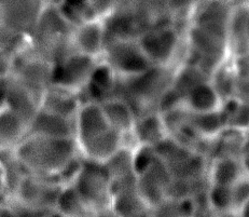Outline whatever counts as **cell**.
<instances>
[{"mask_svg": "<svg viewBox=\"0 0 249 217\" xmlns=\"http://www.w3.org/2000/svg\"><path fill=\"white\" fill-rule=\"evenodd\" d=\"M42 217H64V216H62L61 214L57 213L56 211H54V212H51V213H49V214H47V215L42 216Z\"/></svg>", "mask_w": 249, "mask_h": 217, "instance_id": "obj_40", "label": "cell"}, {"mask_svg": "<svg viewBox=\"0 0 249 217\" xmlns=\"http://www.w3.org/2000/svg\"><path fill=\"white\" fill-rule=\"evenodd\" d=\"M241 161L244 169H245V172L249 175V133L246 135L245 141H244L241 152Z\"/></svg>", "mask_w": 249, "mask_h": 217, "instance_id": "obj_34", "label": "cell"}, {"mask_svg": "<svg viewBox=\"0 0 249 217\" xmlns=\"http://www.w3.org/2000/svg\"><path fill=\"white\" fill-rule=\"evenodd\" d=\"M14 151L28 174L56 180L81 155L74 139L39 135H28Z\"/></svg>", "mask_w": 249, "mask_h": 217, "instance_id": "obj_2", "label": "cell"}, {"mask_svg": "<svg viewBox=\"0 0 249 217\" xmlns=\"http://www.w3.org/2000/svg\"><path fill=\"white\" fill-rule=\"evenodd\" d=\"M235 98L249 103V72L237 76Z\"/></svg>", "mask_w": 249, "mask_h": 217, "instance_id": "obj_31", "label": "cell"}, {"mask_svg": "<svg viewBox=\"0 0 249 217\" xmlns=\"http://www.w3.org/2000/svg\"><path fill=\"white\" fill-rule=\"evenodd\" d=\"M101 106L109 125L124 137L126 145L137 119L136 112L127 103L119 98H109L101 103Z\"/></svg>", "mask_w": 249, "mask_h": 217, "instance_id": "obj_16", "label": "cell"}, {"mask_svg": "<svg viewBox=\"0 0 249 217\" xmlns=\"http://www.w3.org/2000/svg\"><path fill=\"white\" fill-rule=\"evenodd\" d=\"M0 164L3 176V195L9 200L28 175V172L18 160L16 151H0Z\"/></svg>", "mask_w": 249, "mask_h": 217, "instance_id": "obj_21", "label": "cell"}, {"mask_svg": "<svg viewBox=\"0 0 249 217\" xmlns=\"http://www.w3.org/2000/svg\"><path fill=\"white\" fill-rule=\"evenodd\" d=\"M142 50L153 66L176 68L187 58L185 29L159 23L138 37Z\"/></svg>", "mask_w": 249, "mask_h": 217, "instance_id": "obj_3", "label": "cell"}, {"mask_svg": "<svg viewBox=\"0 0 249 217\" xmlns=\"http://www.w3.org/2000/svg\"><path fill=\"white\" fill-rule=\"evenodd\" d=\"M173 180L171 172L160 159H158L142 174L137 175L139 194L149 208H156L168 199Z\"/></svg>", "mask_w": 249, "mask_h": 217, "instance_id": "obj_9", "label": "cell"}, {"mask_svg": "<svg viewBox=\"0 0 249 217\" xmlns=\"http://www.w3.org/2000/svg\"><path fill=\"white\" fill-rule=\"evenodd\" d=\"M208 73L190 61L182 62L174 70L171 92L183 104L185 97L194 88L209 80Z\"/></svg>", "mask_w": 249, "mask_h": 217, "instance_id": "obj_17", "label": "cell"}, {"mask_svg": "<svg viewBox=\"0 0 249 217\" xmlns=\"http://www.w3.org/2000/svg\"><path fill=\"white\" fill-rule=\"evenodd\" d=\"M82 103L81 96L77 93L52 85L43 92L40 109L69 119H76Z\"/></svg>", "mask_w": 249, "mask_h": 217, "instance_id": "obj_13", "label": "cell"}, {"mask_svg": "<svg viewBox=\"0 0 249 217\" xmlns=\"http://www.w3.org/2000/svg\"><path fill=\"white\" fill-rule=\"evenodd\" d=\"M6 200H7L6 197L0 194V206H1V205L4 203V202H6Z\"/></svg>", "mask_w": 249, "mask_h": 217, "instance_id": "obj_42", "label": "cell"}, {"mask_svg": "<svg viewBox=\"0 0 249 217\" xmlns=\"http://www.w3.org/2000/svg\"><path fill=\"white\" fill-rule=\"evenodd\" d=\"M0 217H23L8 200L0 206Z\"/></svg>", "mask_w": 249, "mask_h": 217, "instance_id": "obj_33", "label": "cell"}, {"mask_svg": "<svg viewBox=\"0 0 249 217\" xmlns=\"http://www.w3.org/2000/svg\"><path fill=\"white\" fill-rule=\"evenodd\" d=\"M99 61L117 76L123 78L138 76L153 66L142 50L138 38L111 37L108 34L106 46Z\"/></svg>", "mask_w": 249, "mask_h": 217, "instance_id": "obj_5", "label": "cell"}, {"mask_svg": "<svg viewBox=\"0 0 249 217\" xmlns=\"http://www.w3.org/2000/svg\"><path fill=\"white\" fill-rule=\"evenodd\" d=\"M71 185L94 212L112 205V182L104 163L84 159Z\"/></svg>", "mask_w": 249, "mask_h": 217, "instance_id": "obj_6", "label": "cell"}, {"mask_svg": "<svg viewBox=\"0 0 249 217\" xmlns=\"http://www.w3.org/2000/svg\"><path fill=\"white\" fill-rule=\"evenodd\" d=\"M62 188L56 179L28 174L8 201L23 217H42L55 211Z\"/></svg>", "mask_w": 249, "mask_h": 217, "instance_id": "obj_4", "label": "cell"}, {"mask_svg": "<svg viewBox=\"0 0 249 217\" xmlns=\"http://www.w3.org/2000/svg\"><path fill=\"white\" fill-rule=\"evenodd\" d=\"M112 208L120 217H132L151 210L139 194L137 181L112 190Z\"/></svg>", "mask_w": 249, "mask_h": 217, "instance_id": "obj_19", "label": "cell"}, {"mask_svg": "<svg viewBox=\"0 0 249 217\" xmlns=\"http://www.w3.org/2000/svg\"><path fill=\"white\" fill-rule=\"evenodd\" d=\"M133 159L135 172L137 175H139L142 172H145L147 169H149L159 159V157L156 147L139 145L134 148Z\"/></svg>", "mask_w": 249, "mask_h": 217, "instance_id": "obj_29", "label": "cell"}, {"mask_svg": "<svg viewBox=\"0 0 249 217\" xmlns=\"http://www.w3.org/2000/svg\"><path fill=\"white\" fill-rule=\"evenodd\" d=\"M213 217H242L240 212L237 211H227V212H216Z\"/></svg>", "mask_w": 249, "mask_h": 217, "instance_id": "obj_37", "label": "cell"}, {"mask_svg": "<svg viewBox=\"0 0 249 217\" xmlns=\"http://www.w3.org/2000/svg\"><path fill=\"white\" fill-rule=\"evenodd\" d=\"M8 108V92L6 77L0 78V111Z\"/></svg>", "mask_w": 249, "mask_h": 217, "instance_id": "obj_35", "label": "cell"}, {"mask_svg": "<svg viewBox=\"0 0 249 217\" xmlns=\"http://www.w3.org/2000/svg\"><path fill=\"white\" fill-rule=\"evenodd\" d=\"M98 64V58L74 52L54 65L52 85L80 95Z\"/></svg>", "mask_w": 249, "mask_h": 217, "instance_id": "obj_8", "label": "cell"}, {"mask_svg": "<svg viewBox=\"0 0 249 217\" xmlns=\"http://www.w3.org/2000/svg\"><path fill=\"white\" fill-rule=\"evenodd\" d=\"M79 151L86 160L105 163L125 146L124 137L107 121L99 103L84 102L76 117V136Z\"/></svg>", "mask_w": 249, "mask_h": 217, "instance_id": "obj_1", "label": "cell"}, {"mask_svg": "<svg viewBox=\"0 0 249 217\" xmlns=\"http://www.w3.org/2000/svg\"><path fill=\"white\" fill-rule=\"evenodd\" d=\"M209 81L212 82L219 96L221 97L222 102L235 97L237 73L231 57H229L226 62H223L213 71Z\"/></svg>", "mask_w": 249, "mask_h": 217, "instance_id": "obj_25", "label": "cell"}, {"mask_svg": "<svg viewBox=\"0 0 249 217\" xmlns=\"http://www.w3.org/2000/svg\"><path fill=\"white\" fill-rule=\"evenodd\" d=\"M8 92V108L17 112L28 125L40 109L41 97L32 89L25 86L16 77L9 75L6 77Z\"/></svg>", "mask_w": 249, "mask_h": 217, "instance_id": "obj_11", "label": "cell"}, {"mask_svg": "<svg viewBox=\"0 0 249 217\" xmlns=\"http://www.w3.org/2000/svg\"><path fill=\"white\" fill-rule=\"evenodd\" d=\"M247 34H248V46H249V8H248V14H247Z\"/></svg>", "mask_w": 249, "mask_h": 217, "instance_id": "obj_41", "label": "cell"}, {"mask_svg": "<svg viewBox=\"0 0 249 217\" xmlns=\"http://www.w3.org/2000/svg\"><path fill=\"white\" fill-rule=\"evenodd\" d=\"M13 54L0 50V78L9 76L12 71Z\"/></svg>", "mask_w": 249, "mask_h": 217, "instance_id": "obj_32", "label": "cell"}, {"mask_svg": "<svg viewBox=\"0 0 249 217\" xmlns=\"http://www.w3.org/2000/svg\"><path fill=\"white\" fill-rule=\"evenodd\" d=\"M207 201L213 211H234L231 187L211 185L207 190Z\"/></svg>", "mask_w": 249, "mask_h": 217, "instance_id": "obj_28", "label": "cell"}, {"mask_svg": "<svg viewBox=\"0 0 249 217\" xmlns=\"http://www.w3.org/2000/svg\"><path fill=\"white\" fill-rule=\"evenodd\" d=\"M0 194L3 195V176H2V169L0 164ZM4 196V195H3Z\"/></svg>", "mask_w": 249, "mask_h": 217, "instance_id": "obj_39", "label": "cell"}, {"mask_svg": "<svg viewBox=\"0 0 249 217\" xmlns=\"http://www.w3.org/2000/svg\"><path fill=\"white\" fill-rule=\"evenodd\" d=\"M245 173L238 157H218L209 160L207 176L211 185L232 187Z\"/></svg>", "mask_w": 249, "mask_h": 217, "instance_id": "obj_18", "label": "cell"}, {"mask_svg": "<svg viewBox=\"0 0 249 217\" xmlns=\"http://www.w3.org/2000/svg\"><path fill=\"white\" fill-rule=\"evenodd\" d=\"M106 41L107 29L102 19L93 18L73 27L72 44L78 53L99 60Z\"/></svg>", "mask_w": 249, "mask_h": 217, "instance_id": "obj_10", "label": "cell"}, {"mask_svg": "<svg viewBox=\"0 0 249 217\" xmlns=\"http://www.w3.org/2000/svg\"><path fill=\"white\" fill-rule=\"evenodd\" d=\"M223 102L211 81H205L193 90L183 100V106L193 113H207L220 110Z\"/></svg>", "mask_w": 249, "mask_h": 217, "instance_id": "obj_20", "label": "cell"}, {"mask_svg": "<svg viewBox=\"0 0 249 217\" xmlns=\"http://www.w3.org/2000/svg\"><path fill=\"white\" fill-rule=\"evenodd\" d=\"M221 110L226 118L227 129L248 134L249 133V103L231 98L223 102Z\"/></svg>", "mask_w": 249, "mask_h": 217, "instance_id": "obj_26", "label": "cell"}, {"mask_svg": "<svg viewBox=\"0 0 249 217\" xmlns=\"http://www.w3.org/2000/svg\"><path fill=\"white\" fill-rule=\"evenodd\" d=\"M238 212H240V214H241L242 217H249V200L246 202L245 205H244L243 208Z\"/></svg>", "mask_w": 249, "mask_h": 217, "instance_id": "obj_38", "label": "cell"}, {"mask_svg": "<svg viewBox=\"0 0 249 217\" xmlns=\"http://www.w3.org/2000/svg\"><path fill=\"white\" fill-rule=\"evenodd\" d=\"M28 122L6 108L0 111V151H14L28 136Z\"/></svg>", "mask_w": 249, "mask_h": 217, "instance_id": "obj_15", "label": "cell"}, {"mask_svg": "<svg viewBox=\"0 0 249 217\" xmlns=\"http://www.w3.org/2000/svg\"><path fill=\"white\" fill-rule=\"evenodd\" d=\"M28 135H39L56 139H74L76 119L61 117L39 109L29 123Z\"/></svg>", "mask_w": 249, "mask_h": 217, "instance_id": "obj_12", "label": "cell"}, {"mask_svg": "<svg viewBox=\"0 0 249 217\" xmlns=\"http://www.w3.org/2000/svg\"><path fill=\"white\" fill-rule=\"evenodd\" d=\"M213 1L220 2V3H223V4H228V2L230 1V0H213Z\"/></svg>", "mask_w": 249, "mask_h": 217, "instance_id": "obj_43", "label": "cell"}, {"mask_svg": "<svg viewBox=\"0 0 249 217\" xmlns=\"http://www.w3.org/2000/svg\"><path fill=\"white\" fill-rule=\"evenodd\" d=\"M234 211H240L249 200V175L244 174L235 184L231 187Z\"/></svg>", "mask_w": 249, "mask_h": 217, "instance_id": "obj_30", "label": "cell"}, {"mask_svg": "<svg viewBox=\"0 0 249 217\" xmlns=\"http://www.w3.org/2000/svg\"><path fill=\"white\" fill-rule=\"evenodd\" d=\"M55 211L64 217H92L93 212L73 185H65L59 192Z\"/></svg>", "mask_w": 249, "mask_h": 217, "instance_id": "obj_24", "label": "cell"}, {"mask_svg": "<svg viewBox=\"0 0 249 217\" xmlns=\"http://www.w3.org/2000/svg\"><path fill=\"white\" fill-rule=\"evenodd\" d=\"M194 203L192 199H167L151 209V217H192Z\"/></svg>", "mask_w": 249, "mask_h": 217, "instance_id": "obj_27", "label": "cell"}, {"mask_svg": "<svg viewBox=\"0 0 249 217\" xmlns=\"http://www.w3.org/2000/svg\"><path fill=\"white\" fill-rule=\"evenodd\" d=\"M168 135L165 123L159 111H150L138 116L132 132L136 147L139 145L157 147Z\"/></svg>", "mask_w": 249, "mask_h": 217, "instance_id": "obj_14", "label": "cell"}, {"mask_svg": "<svg viewBox=\"0 0 249 217\" xmlns=\"http://www.w3.org/2000/svg\"><path fill=\"white\" fill-rule=\"evenodd\" d=\"M133 148L124 146L105 162L107 172L113 185L135 180L137 174L134 167Z\"/></svg>", "mask_w": 249, "mask_h": 217, "instance_id": "obj_22", "label": "cell"}, {"mask_svg": "<svg viewBox=\"0 0 249 217\" xmlns=\"http://www.w3.org/2000/svg\"><path fill=\"white\" fill-rule=\"evenodd\" d=\"M189 126L197 136L206 140H213L227 129L226 118L222 110L207 113H193L190 111Z\"/></svg>", "mask_w": 249, "mask_h": 217, "instance_id": "obj_23", "label": "cell"}, {"mask_svg": "<svg viewBox=\"0 0 249 217\" xmlns=\"http://www.w3.org/2000/svg\"><path fill=\"white\" fill-rule=\"evenodd\" d=\"M92 217H120L116 211L113 210L112 205L108 206V208H105L102 210H98L94 212Z\"/></svg>", "mask_w": 249, "mask_h": 217, "instance_id": "obj_36", "label": "cell"}, {"mask_svg": "<svg viewBox=\"0 0 249 217\" xmlns=\"http://www.w3.org/2000/svg\"><path fill=\"white\" fill-rule=\"evenodd\" d=\"M53 68L52 63L38 55L26 42L21 50L13 55L12 71L10 75L16 77L41 97L43 92L52 86Z\"/></svg>", "mask_w": 249, "mask_h": 217, "instance_id": "obj_7", "label": "cell"}]
</instances>
